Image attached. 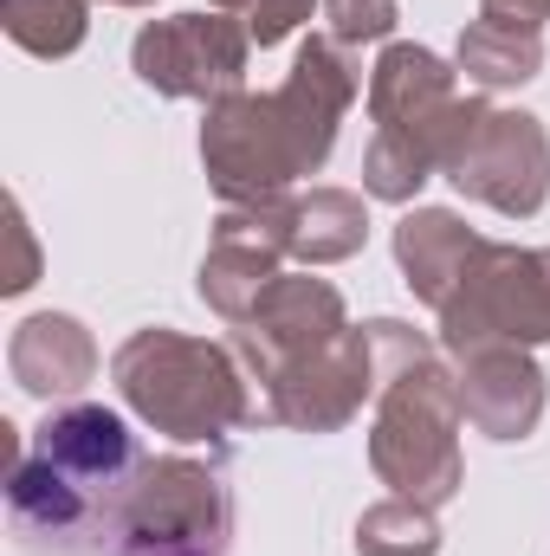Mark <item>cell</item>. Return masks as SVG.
I'll use <instances>...</instances> for the list:
<instances>
[{
    "instance_id": "1",
    "label": "cell",
    "mask_w": 550,
    "mask_h": 556,
    "mask_svg": "<svg viewBox=\"0 0 550 556\" xmlns=\"http://www.w3.org/2000/svg\"><path fill=\"white\" fill-rule=\"evenodd\" d=\"M137 479L142 459L124 420L104 408H65L13 466V531L33 556H130Z\"/></svg>"
},
{
    "instance_id": "2",
    "label": "cell",
    "mask_w": 550,
    "mask_h": 556,
    "mask_svg": "<svg viewBox=\"0 0 550 556\" xmlns=\"http://www.w3.org/2000/svg\"><path fill=\"white\" fill-rule=\"evenodd\" d=\"M350 98H357V72H350L337 39H311L273 98H247V91L221 98L208 111V130H201L214 188L234 207L278 201L285 181L311 175L330 155L337 117L350 111Z\"/></svg>"
},
{
    "instance_id": "3",
    "label": "cell",
    "mask_w": 550,
    "mask_h": 556,
    "mask_svg": "<svg viewBox=\"0 0 550 556\" xmlns=\"http://www.w3.org/2000/svg\"><path fill=\"white\" fill-rule=\"evenodd\" d=\"M370 343L383 356V420L370 440L376 472L414 498V505H447L460 485V389L434 363V350L409 324H370Z\"/></svg>"
},
{
    "instance_id": "4",
    "label": "cell",
    "mask_w": 550,
    "mask_h": 556,
    "mask_svg": "<svg viewBox=\"0 0 550 556\" xmlns=\"http://www.w3.org/2000/svg\"><path fill=\"white\" fill-rule=\"evenodd\" d=\"M370 111H376V137L363 155V188L383 201H409L427 181V168L447 162V149L460 142L466 117L479 104H466L453 91V72L434 52L389 46L376 78H370Z\"/></svg>"
},
{
    "instance_id": "5",
    "label": "cell",
    "mask_w": 550,
    "mask_h": 556,
    "mask_svg": "<svg viewBox=\"0 0 550 556\" xmlns=\"http://www.w3.org/2000/svg\"><path fill=\"white\" fill-rule=\"evenodd\" d=\"M117 389L149 427H162L175 440H208V433H227L234 420H247L234 363L214 343H195L175 330H137L117 350Z\"/></svg>"
},
{
    "instance_id": "6",
    "label": "cell",
    "mask_w": 550,
    "mask_h": 556,
    "mask_svg": "<svg viewBox=\"0 0 550 556\" xmlns=\"http://www.w3.org/2000/svg\"><path fill=\"white\" fill-rule=\"evenodd\" d=\"M447 350L473 343H545L550 337V253H518V247H473L460 285L440 304Z\"/></svg>"
},
{
    "instance_id": "7",
    "label": "cell",
    "mask_w": 550,
    "mask_h": 556,
    "mask_svg": "<svg viewBox=\"0 0 550 556\" xmlns=\"http://www.w3.org/2000/svg\"><path fill=\"white\" fill-rule=\"evenodd\" d=\"M447 181L499 214H538L550 194V142L525 111H473L460 142L447 149Z\"/></svg>"
},
{
    "instance_id": "8",
    "label": "cell",
    "mask_w": 550,
    "mask_h": 556,
    "mask_svg": "<svg viewBox=\"0 0 550 556\" xmlns=\"http://www.w3.org/2000/svg\"><path fill=\"white\" fill-rule=\"evenodd\" d=\"M227 498L208 466L155 459L130 492V551L137 556H221Z\"/></svg>"
},
{
    "instance_id": "9",
    "label": "cell",
    "mask_w": 550,
    "mask_h": 556,
    "mask_svg": "<svg viewBox=\"0 0 550 556\" xmlns=\"http://www.w3.org/2000/svg\"><path fill=\"white\" fill-rule=\"evenodd\" d=\"M137 72L142 85L168 98H234L247 78V33L221 13H175L137 33Z\"/></svg>"
},
{
    "instance_id": "10",
    "label": "cell",
    "mask_w": 550,
    "mask_h": 556,
    "mask_svg": "<svg viewBox=\"0 0 550 556\" xmlns=\"http://www.w3.org/2000/svg\"><path fill=\"white\" fill-rule=\"evenodd\" d=\"M376 343L363 330H343L330 337L324 350H311L304 363L278 369L273 376V415L285 427H304V433H330L363 408V395L376 389Z\"/></svg>"
},
{
    "instance_id": "11",
    "label": "cell",
    "mask_w": 550,
    "mask_h": 556,
    "mask_svg": "<svg viewBox=\"0 0 550 556\" xmlns=\"http://www.w3.org/2000/svg\"><path fill=\"white\" fill-rule=\"evenodd\" d=\"M330 337H343V298L324 278H273L266 298L240 317V350L266 382L324 350Z\"/></svg>"
},
{
    "instance_id": "12",
    "label": "cell",
    "mask_w": 550,
    "mask_h": 556,
    "mask_svg": "<svg viewBox=\"0 0 550 556\" xmlns=\"http://www.w3.org/2000/svg\"><path fill=\"white\" fill-rule=\"evenodd\" d=\"M460 408L492 440H525L545 415V376L518 343L460 350Z\"/></svg>"
},
{
    "instance_id": "13",
    "label": "cell",
    "mask_w": 550,
    "mask_h": 556,
    "mask_svg": "<svg viewBox=\"0 0 550 556\" xmlns=\"http://www.w3.org/2000/svg\"><path fill=\"white\" fill-rule=\"evenodd\" d=\"M91 337L72 317H26L13 337V382L26 395H78L91 382Z\"/></svg>"
},
{
    "instance_id": "14",
    "label": "cell",
    "mask_w": 550,
    "mask_h": 556,
    "mask_svg": "<svg viewBox=\"0 0 550 556\" xmlns=\"http://www.w3.org/2000/svg\"><path fill=\"white\" fill-rule=\"evenodd\" d=\"M473 233L453 220V214H440V207H427V214H409L402 227H396V253H402V273H409L414 298H427V304H447V291L460 285L466 273V260H473Z\"/></svg>"
},
{
    "instance_id": "15",
    "label": "cell",
    "mask_w": 550,
    "mask_h": 556,
    "mask_svg": "<svg viewBox=\"0 0 550 556\" xmlns=\"http://www.w3.org/2000/svg\"><path fill=\"white\" fill-rule=\"evenodd\" d=\"M363 247V201L343 188H317L311 201H291V253L311 266L350 260Z\"/></svg>"
},
{
    "instance_id": "16",
    "label": "cell",
    "mask_w": 550,
    "mask_h": 556,
    "mask_svg": "<svg viewBox=\"0 0 550 556\" xmlns=\"http://www.w3.org/2000/svg\"><path fill=\"white\" fill-rule=\"evenodd\" d=\"M538 65H545V46H538L532 26H505V20L479 13L460 39V72L479 78V85H525Z\"/></svg>"
},
{
    "instance_id": "17",
    "label": "cell",
    "mask_w": 550,
    "mask_h": 556,
    "mask_svg": "<svg viewBox=\"0 0 550 556\" xmlns=\"http://www.w3.org/2000/svg\"><path fill=\"white\" fill-rule=\"evenodd\" d=\"M357 551L363 556H434L440 551V531H434L427 505H414V498H389V505L363 511V525H357Z\"/></svg>"
},
{
    "instance_id": "18",
    "label": "cell",
    "mask_w": 550,
    "mask_h": 556,
    "mask_svg": "<svg viewBox=\"0 0 550 556\" xmlns=\"http://www.w3.org/2000/svg\"><path fill=\"white\" fill-rule=\"evenodd\" d=\"M7 33L26 52L59 59L85 39V0H7Z\"/></svg>"
},
{
    "instance_id": "19",
    "label": "cell",
    "mask_w": 550,
    "mask_h": 556,
    "mask_svg": "<svg viewBox=\"0 0 550 556\" xmlns=\"http://www.w3.org/2000/svg\"><path fill=\"white\" fill-rule=\"evenodd\" d=\"M324 13H330L337 46H363L396 26V0H324Z\"/></svg>"
},
{
    "instance_id": "20",
    "label": "cell",
    "mask_w": 550,
    "mask_h": 556,
    "mask_svg": "<svg viewBox=\"0 0 550 556\" xmlns=\"http://www.w3.org/2000/svg\"><path fill=\"white\" fill-rule=\"evenodd\" d=\"M298 20H311V0H253V20H247V33L260 39V46H278Z\"/></svg>"
},
{
    "instance_id": "21",
    "label": "cell",
    "mask_w": 550,
    "mask_h": 556,
    "mask_svg": "<svg viewBox=\"0 0 550 556\" xmlns=\"http://www.w3.org/2000/svg\"><path fill=\"white\" fill-rule=\"evenodd\" d=\"M486 20H505V26H545L550 20V0H486Z\"/></svg>"
},
{
    "instance_id": "22",
    "label": "cell",
    "mask_w": 550,
    "mask_h": 556,
    "mask_svg": "<svg viewBox=\"0 0 550 556\" xmlns=\"http://www.w3.org/2000/svg\"><path fill=\"white\" fill-rule=\"evenodd\" d=\"M214 7H253V0H214Z\"/></svg>"
},
{
    "instance_id": "23",
    "label": "cell",
    "mask_w": 550,
    "mask_h": 556,
    "mask_svg": "<svg viewBox=\"0 0 550 556\" xmlns=\"http://www.w3.org/2000/svg\"><path fill=\"white\" fill-rule=\"evenodd\" d=\"M117 7H149V0H117Z\"/></svg>"
}]
</instances>
